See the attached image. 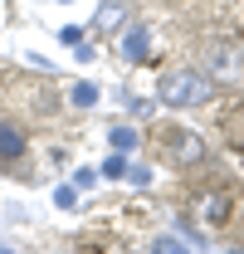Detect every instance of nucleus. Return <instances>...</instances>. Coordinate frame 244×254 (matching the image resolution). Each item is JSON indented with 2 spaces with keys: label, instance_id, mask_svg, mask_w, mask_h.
Returning <instances> with one entry per match:
<instances>
[{
  "label": "nucleus",
  "instance_id": "nucleus-1",
  "mask_svg": "<svg viewBox=\"0 0 244 254\" xmlns=\"http://www.w3.org/2000/svg\"><path fill=\"white\" fill-rule=\"evenodd\" d=\"M156 93H161L166 108H200L210 98V73H200V68H171V73H161Z\"/></svg>",
  "mask_w": 244,
  "mask_h": 254
},
{
  "label": "nucleus",
  "instance_id": "nucleus-2",
  "mask_svg": "<svg viewBox=\"0 0 244 254\" xmlns=\"http://www.w3.org/2000/svg\"><path fill=\"white\" fill-rule=\"evenodd\" d=\"M205 59H210V68L220 73V78H240L244 73V54L235 49V44H210Z\"/></svg>",
  "mask_w": 244,
  "mask_h": 254
},
{
  "label": "nucleus",
  "instance_id": "nucleus-3",
  "mask_svg": "<svg viewBox=\"0 0 244 254\" xmlns=\"http://www.w3.org/2000/svg\"><path fill=\"white\" fill-rule=\"evenodd\" d=\"M195 215L205 225H225L230 220V195H225V190H205V195L195 200Z\"/></svg>",
  "mask_w": 244,
  "mask_h": 254
},
{
  "label": "nucleus",
  "instance_id": "nucleus-4",
  "mask_svg": "<svg viewBox=\"0 0 244 254\" xmlns=\"http://www.w3.org/2000/svg\"><path fill=\"white\" fill-rule=\"evenodd\" d=\"M171 152H176V161H181V166H190V161L205 157L200 137H190V132H181V127H171Z\"/></svg>",
  "mask_w": 244,
  "mask_h": 254
},
{
  "label": "nucleus",
  "instance_id": "nucleus-5",
  "mask_svg": "<svg viewBox=\"0 0 244 254\" xmlns=\"http://www.w3.org/2000/svg\"><path fill=\"white\" fill-rule=\"evenodd\" d=\"M147 44H152V34L142 30V25H137V30H127V39H122V59L142 64V59H147Z\"/></svg>",
  "mask_w": 244,
  "mask_h": 254
},
{
  "label": "nucleus",
  "instance_id": "nucleus-6",
  "mask_svg": "<svg viewBox=\"0 0 244 254\" xmlns=\"http://www.w3.org/2000/svg\"><path fill=\"white\" fill-rule=\"evenodd\" d=\"M20 152H25V137H20L15 127L0 123V157H20Z\"/></svg>",
  "mask_w": 244,
  "mask_h": 254
},
{
  "label": "nucleus",
  "instance_id": "nucleus-7",
  "mask_svg": "<svg viewBox=\"0 0 244 254\" xmlns=\"http://www.w3.org/2000/svg\"><path fill=\"white\" fill-rule=\"evenodd\" d=\"M122 25V5L118 0H103V15H98V30H118Z\"/></svg>",
  "mask_w": 244,
  "mask_h": 254
},
{
  "label": "nucleus",
  "instance_id": "nucleus-8",
  "mask_svg": "<svg viewBox=\"0 0 244 254\" xmlns=\"http://www.w3.org/2000/svg\"><path fill=\"white\" fill-rule=\"evenodd\" d=\"M113 147H118V152H132V147H137V132H132V127H113Z\"/></svg>",
  "mask_w": 244,
  "mask_h": 254
},
{
  "label": "nucleus",
  "instance_id": "nucleus-9",
  "mask_svg": "<svg viewBox=\"0 0 244 254\" xmlns=\"http://www.w3.org/2000/svg\"><path fill=\"white\" fill-rule=\"evenodd\" d=\"M152 254H190V250H185L181 240H171V235H161V240L152 245Z\"/></svg>",
  "mask_w": 244,
  "mask_h": 254
},
{
  "label": "nucleus",
  "instance_id": "nucleus-10",
  "mask_svg": "<svg viewBox=\"0 0 244 254\" xmlns=\"http://www.w3.org/2000/svg\"><path fill=\"white\" fill-rule=\"evenodd\" d=\"M73 103H78V108H93V103H98V88H93V83H78V88H73Z\"/></svg>",
  "mask_w": 244,
  "mask_h": 254
},
{
  "label": "nucleus",
  "instance_id": "nucleus-11",
  "mask_svg": "<svg viewBox=\"0 0 244 254\" xmlns=\"http://www.w3.org/2000/svg\"><path fill=\"white\" fill-rule=\"evenodd\" d=\"M103 176H113V181H118V176H127V161H122V157H113L108 166H103Z\"/></svg>",
  "mask_w": 244,
  "mask_h": 254
},
{
  "label": "nucleus",
  "instance_id": "nucleus-12",
  "mask_svg": "<svg viewBox=\"0 0 244 254\" xmlns=\"http://www.w3.org/2000/svg\"><path fill=\"white\" fill-rule=\"evenodd\" d=\"M0 254H15V250H0Z\"/></svg>",
  "mask_w": 244,
  "mask_h": 254
}]
</instances>
